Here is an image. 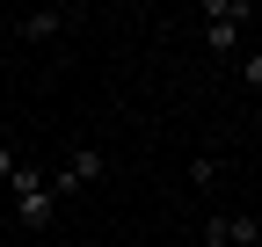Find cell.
I'll use <instances>...</instances> for the list:
<instances>
[{
    "instance_id": "6da1fadb",
    "label": "cell",
    "mask_w": 262,
    "mask_h": 247,
    "mask_svg": "<svg viewBox=\"0 0 262 247\" xmlns=\"http://www.w3.org/2000/svg\"><path fill=\"white\" fill-rule=\"evenodd\" d=\"M8 196H15V226H22V233H44V226L58 218V196H51V182H44L37 160H22V167L8 175Z\"/></svg>"
},
{
    "instance_id": "7a4b0ae2",
    "label": "cell",
    "mask_w": 262,
    "mask_h": 247,
    "mask_svg": "<svg viewBox=\"0 0 262 247\" xmlns=\"http://www.w3.org/2000/svg\"><path fill=\"white\" fill-rule=\"evenodd\" d=\"M248 15H255L248 0H211V8H204V51L219 58V66L241 58V22H248Z\"/></svg>"
},
{
    "instance_id": "3957f363",
    "label": "cell",
    "mask_w": 262,
    "mask_h": 247,
    "mask_svg": "<svg viewBox=\"0 0 262 247\" xmlns=\"http://www.w3.org/2000/svg\"><path fill=\"white\" fill-rule=\"evenodd\" d=\"M196 247H262V218L255 211H211Z\"/></svg>"
},
{
    "instance_id": "277c9868",
    "label": "cell",
    "mask_w": 262,
    "mask_h": 247,
    "mask_svg": "<svg viewBox=\"0 0 262 247\" xmlns=\"http://www.w3.org/2000/svg\"><path fill=\"white\" fill-rule=\"evenodd\" d=\"M110 175V160H102V145H73L58 160V175H51V196H73V189H88V182H102Z\"/></svg>"
},
{
    "instance_id": "5b68a950",
    "label": "cell",
    "mask_w": 262,
    "mask_h": 247,
    "mask_svg": "<svg viewBox=\"0 0 262 247\" xmlns=\"http://www.w3.org/2000/svg\"><path fill=\"white\" fill-rule=\"evenodd\" d=\"M73 8H37V15H15V37L22 44H58V37H73Z\"/></svg>"
},
{
    "instance_id": "8992f818",
    "label": "cell",
    "mask_w": 262,
    "mask_h": 247,
    "mask_svg": "<svg viewBox=\"0 0 262 247\" xmlns=\"http://www.w3.org/2000/svg\"><path fill=\"white\" fill-rule=\"evenodd\" d=\"M211 182H219V153H196L189 160V189H211Z\"/></svg>"
},
{
    "instance_id": "52a82bcc",
    "label": "cell",
    "mask_w": 262,
    "mask_h": 247,
    "mask_svg": "<svg viewBox=\"0 0 262 247\" xmlns=\"http://www.w3.org/2000/svg\"><path fill=\"white\" fill-rule=\"evenodd\" d=\"M233 73H241V87H262V51H241Z\"/></svg>"
},
{
    "instance_id": "ba28073f",
    "label": "cell",
    "mask_w": 262,
    "mask_h": 247,
    "mask_svg": "<svg viewBox=\"0 0 262 247\" xmlns=\"http://www.w3.org/2000/svg\"><path fill=\"white\" fill-rule=\"evenodd\" d=\"M15 167H22V138H0V189H8Z\"/></svg>"
},
{
    "instance_id": "9c48e42d",
    "label": "cell",
    "mask_w": 262,
    "mask_h": 247,
    "mask_svg": "<svg viewBox=\"0 0 262 247\" xmlns=\"http://www.w3.org/2000/svg\"><path fill=\"white\" fill-rule=\"evenodd\" d=\"M255 51H262V44H255Z\"/></svg>"
}]
</instances>
